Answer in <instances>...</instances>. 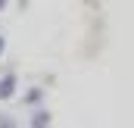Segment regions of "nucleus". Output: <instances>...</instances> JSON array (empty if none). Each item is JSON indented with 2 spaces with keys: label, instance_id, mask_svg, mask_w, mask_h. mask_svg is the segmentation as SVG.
<instances>
[{
  "label": "nucleus",
  "instance_id": "nucleus-5",
  "mask_svg": "<svg viewBox=\"0 0 134 128\" xmlns=\"http://www.w3.org/2000/svg\"><path fill=\"white\" fill-rule=\"evenodd\" d=\"M3 3H6V0H0V9H3Z\"/></svg>",
  "mask_w": 134,
  "mask_h": 128
},
{
  "label": "nucleus",
  "instance_id": "nucleus-2",
  "mask_svg": "<svg viewBox=\"0 0 134 128\" xmlns=\"http://www.w3.org/2000/svg\"><path fill=\"white\" fill-rule=\"evenodd\" d=\"M31 128H50V113L47 109H37L31 119Z\"/></svg>",
  "mask_w": 134,
  "mask_h": 128
},
{
  "label": "nucleus",
  "instance_id": "nucleus-4",
  "mask_svg": "<svg viewBox=\"0 0 134 128\" xmlns=\"http://www.w3.org/2000/svg\"><path fill=\"white\" fill-rule=\"evenodd\" d=\"M3 47H6V41H3V38H0V53H3Z\"/></svg>",
  "mask_w": 134,
  "mask_h": 128
},
{
  "label": "nucleus",
  "instance_id": "nucleus-1",
  "mask_svg": "<svg viewBox=\"0 0 134 128\" xmlns=\"http://www.w3.org/2000/svg\"><path fill=\"white\" fill-rule=\"evenodd\" d=\"M13 94H16V78L13 75H3L0 78V100H9Z\"/></svg>",
  "mask_w": 134,
  "mask_h": 128
},
{
  "label": "nucleus",
  "instance_id": "nucleus-3",
  "mask_svg": "<svg viewBox=\"0 0 134 128\" xmlns=\"http://www.w3.org/2000/svg\"><path fill=\"white\" fill-rule=\"evenodd\" d=\"M0 128H19L13 122V116H6V113H0Z\"/></svg>",
  "mask_w": 134,
  "mask_h": 128
}]
</instances>
